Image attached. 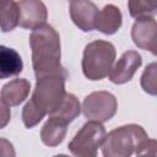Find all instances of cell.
Here are the masks:
<instances>
[{"label": "cell", "mask_w": 157, "mask_h": 157, "mask_svg": "<svg viewBox=\"0 0 157 157\" xmlns=\"http://www.w3.org/2000/svg\"><path fill=\"white\" fill-rule=\"evenodd\" d=\"M69 75H47L36 78V87L29 101L22 109V121L27 129H32L48 114H53L63 103L66 91L65 81Z\"/></svg>", "instance_id": "1"}, {"label": "cell", "mask_w": 157, "mask_h": 157, "mask_svg": "<svg viewBox=\"0 0 157 157\" xmlns=\"http://www.w3.org/2000/svg\"><path fill=\"white\" fill-rule=\"evenodd\" d=\"M29 48L32 52V66L36 78L47 75H69L61 65V44L56 29L45 23L29 34Z\"/></svg>", "instance_id": "2"}, {"label": "cell", "mask_w": 157, "mask_h": 157, "mask_svg": "<svg viewBox=\"0 0 157 157\" xmlns=\"http://www.w3.org/2000/svg\"><path fill=\"white\" fill-rule=\"evenodd\" d=\"M115 47L108 40L97 39L90 42L82 55V72L91 81H99L109 76L115 61Z\"/></svg>", "instance_id": "3"}, {"label": "cell", "mask_w": 157, "mask_h": 157, "mask_svg": "<svg viewBox=\"0 0 157 157\" xmlns=\"http://www.w3.org/2000/svg\"><path fill=\"white\" fill-rule=\"evenodd\" d=\"M146 139L148 135L141 125H121L107 134L102 145V155L103 157H131Z\"/></svg>", "instance_id": "4"}, {"label": "cell", "mask_w": 157, "mask_h": 157, "mask_svg": "<svg viewBox=\"0 0 157 157\" xmlns=\"http://www.w3.org/2000/svg\"><path fill=\"white\" fill-rule=\"evenodd\" d=\"M107 136L102 123L88 120L75 134L67 148L75 157H97L98 148L102 147Z\"/></svg>", "instance_id": "5"}, {"label": "cell", "mask_w": 157, "mask_h": 157, "mask_svg": "<svg viewBox=\"0 0 157 157\" xmlns=\"http://www.w3.org/2000/svg\"><path fill=\"white\" fill-rule=\"evenodd\" d=\"M118 109L115 96L108 91H96L87 94L82 102V113L87 120L104 123L112 119Z\"/></svg>", "instance_id": "6"}, {"label": "cell", "mask_w": 157, "mask_h": 157, "mask_svg": "<svg viewBox=\"0 0 157 157\" xmlns=\"http://www.w3.org/2000/svg\"><path fill=\"white\" fill-rule=\"evenodd\" d=\"M70 17L75 26L82 32H91L96 29L99 10L92 1L72 0L69 2Z\"/></svg>", "instance_id": "7"}, {"label": "cell", "mask_w": 157, "mask_h": 157, "mask_svg": "<svg viewBox=\"0 0 157 157\" xmlns=\"http://www.w3.org/2000/svg\"><path fill=\"white\" fill-rule=\"evenodd\" d=\"M142 65V58L136 50H128L121 54L118 61L114 64L110 74L109 80L115 85H124L129 82L137 69Z\"/></svg>", "instance_id": "8"}, {"label": "cell", "mask_w": 157, "mask_h": 157, "mask_svg": "<svg viewBox=\"0 0 157 157\" xmlns=\"http://www.w3.org/2000/svg\"><path fill=\"white\" fill-rule=\"evenodd\" d=\"M20 7L18 26L25 29H36L45 25L48 11L43 1L38 0H21L17 1Z\"/></svg>", "instance_id": "9"}, {"label": "cell", "mask_w": 157, "mask_h": 157, "mask_svg": "<svg viewBox=\"0 0 157 157\" xmlns=\"http://www.w3.org/2000/svg\"><path fill=\"white\" fill-rule=\"evenodd\" d=\"M131 39L137 48L151 52L157 42V21L153 17L137 18L131 27Z\"/></svg>", "instance_id": "10"}, {"label": "cell", "mask_w": 157, "mask_h": 157, "mask_svg": "<svg viewBox=\"0 0 157 157\" xmlns=\"http://www.w3.org/2000/svg\"><path fill=\"white\" fill-rule=\"evenodd\" d=\"M31 91V83L26 78H13L1 88V103L7 107L20 105L26 101Z\"/></svg>", "instance_id": "11"}, {"label": "cell", "mask_w": 157, "mask_h": 157, "mask_svg": "<svg viewBox=\"0 0 157 157\" xmlns=\"http://www.w3.org/2000/svg\"><path fill=\"white\" fill-rule=\"evenodd\" d=\"M69 123L58 115H49L48 120L44 123L40 130V140L44 145L49 147H55L60 145L67 132Z\"/></svg>", "instance_id": "12"}, {"label": "cell", "mask_w": 157, "mask_h": 157, "mask_svg": "<svg viewBox=\"0 0 157 157\" xmlns=\"http://www.w3.org/2000/svg\"><path fill=\"white\" fill-rule=\"evenodd\" d=\"M123 25V16L121 11L118 6L113 4L105 5L102 10H99L96 29L103 34L110 36L117 33Z\"/></svg>", "instance_id": "13"}, {"label": "cell", "mask_w": 157, "mask_h": 157, "mask_svg": "<svg viewBox=\"0 0 157 157\" xmlns=\"http://www.w3.org/2000/svg\"><path fill=\"white\" fill-rule=\"evenodd\" d=\"M23 70V61L20 54L5 45L0 48V78L17 76Z\"/></svg>", "instance_id": "14"}, {"label": "cell", "mask_w": 157, "mask_h": 157, "mask_svg": "<svg viewBox=\"0 0 157 157\" xmlns=\"http://www.w3.org/2000/svg\"><path fill=\"white\" fill-rule=\"evenodd\" d=\"M81 109H82V107H81L78 99L76 98V96H74L72 93H66L61 105L50 115H58L70 124L80 115Z\"/></svg>", "instance_id": "15"}, {"label": "cell", "mask_w": 157, "mask_h": 157, "mask_svg": "<svg viewBox=\"0 0 157 157\" xmlns=\"http://www.w3.org/2000/svg\"><path fill=\"white\" fill-rule=\"evenodd\" d=\"M20 22V7L17 1L7 0L2 5L1 11V31L4 33L11 32L15 27L18 26Z\"/></svg>", "instance_id": "16"}, {"label": "cell", "mask_w": 157, "mask_h": 157, "mask_svg": "<svg viewBox=\"0 0 157 157\" xmlns=\"http://www.w3.org/2000/svg\"><path fill=\"white\" fill-rule=\"evenodd\" d=\"M128 9L130 16L136 20L153 17L157 13V0H130Z\"/></svg>", "instance_id": "17"}, {"label": "cell", "mask_w": 157, "mask_h": 157, "mask_svg": "<svg viewBox=\"0 0 157 157\" xmlns=\"http://www.w3.org/2000/svg\"><path fill=\"white\" fill-rule=\"evenodd\" d=\"M141 88L151 96H157V61L150 63L142 71L140 78Z\"/></svg>", "instance_id": "18"}, {"label": "cell", "mask_w": 157, "mask_h": 157, "mask_svg": "<svg viewBox=\"0 0 157 157\" xmlns=\"http://www.w3.org/2000/svg\"><path fill=\"white\" fill-rule=\"evenodd\" d=\"M135 157H157V140L146 139L135 152Z\"/></svg>", "instance_id": "19"}, {"label": "cell", "mask_w": 157, "mask_h": 157, "mask_svg": "<svg viewBox=\"0 0 157 157\" xmlns=\"http://www.w3.org/2000/svg\"><path fill=\"white\" fill-rule=\"evenodd\" d=\"M0 157H16L12 144L6 139L0 140Z\"/></svg>", "instance_id": "20"}, {"label": "cell", "mask_w": 157, "mask_h": 157, "mask_svg": "<svg viewBox=\"0 0 157 157\" xmlns=\"http://www.w3.org/2000/svg\"><path fill=\"white\" fill-rule=\"evenodd\" d=\"M11 117V112H10V107L5 105L1 103V128H5L7 121L10 120Z\"/></svg>", "instance_id": "21"}, {"label": "cell", "mask_w": 157, "mask_h": 157, "mask_svg": "<svg viewBox=\"0 0 157 157\" xmlns=\"http://www.w3.org/2000/svg\"><path fill=\"white\" fill-rule=\"evenodd\" d=\"M151 53H152L155 56H157V42H156V44L153 45V48L151 49Z\"/></svg>", "instance_id": "22"}, {"label": "cell", "mask_w": 157, "mask_h": 157, "mask_svg": "<svg viewBox=\"0 0 157 157\" xmlns=\"http://www.w3.org/2000/svg\"><path fill=\"white\" fill-rule=\"evenodd\" d=\"M53 157H69L67 155H55V156H53Z\"/></svg>", "instance_id": "23"}]
</instances>
